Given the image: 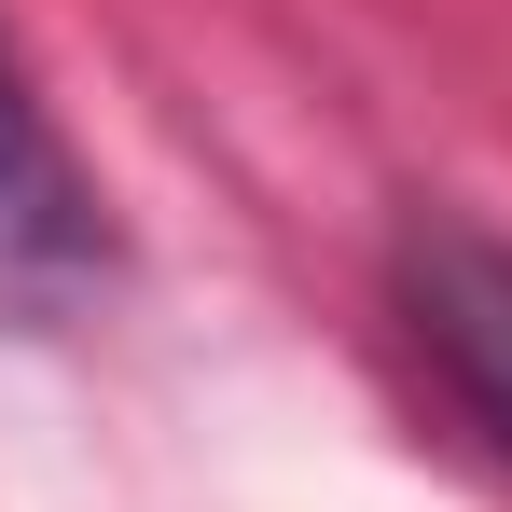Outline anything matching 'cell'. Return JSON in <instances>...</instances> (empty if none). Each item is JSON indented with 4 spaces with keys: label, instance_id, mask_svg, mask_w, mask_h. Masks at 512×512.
Listing matches in <instances>:
<instances>
[{
    "label": "cell",
    "instance_id": "1",
    "mask_svg": "<svg viewBox=\"0 0 512 512\" xmlns=\"http://www.w3.org/2000/svg\"><path fill=\"white\" fill-rule=\"evenodd\" d=\"M111 263L84 153L56 139V111L28 97V70L0 56V319H70Z\"/></svg>",
    "mask_w": 512,
    "mask_h": 512
},
{
    "label": "cell",
    "instance_id": "2",
    "mask_svg": "<svg viewBox=\"0 0 512 512\" xmlns=\"http://www.w3.org/2000/svg\"><path fill=\"white\" fill-rule=\"evenodd\" d=\"M402 333L457 388V416L512 457V236L485 222H416L402 236Z\"/></svg>",
    "mask_w": 512,
    "mask_h": 512
}]
</instances>
